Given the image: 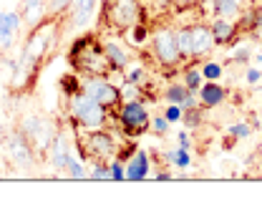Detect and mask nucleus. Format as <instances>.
Segmentation results:
<instances>
[{"label": "nucleus", "instance_id": "nucleus-15", "mask_svg": "<svg viewBox=\"0 0 262 222\" xmlns=\"http://www.w3.org/2000/svg\"><path fill=\"white\" fill-rule=\"evenodd\" d=\"M23 15L18 10H0V51H10L23 28Z\"/></svg>", "mask_w": 262, "mask_h": 222}, {"label": "nucleus", "instance_id": "nucleus-35", "mask_svg": "<svg viewBox=\"0 0 262 222\" xmlns=\"http://www.w3.org/2000/svg\"><path fill=\"white\" fill-rule=\"evenodd\" d=\"M171 131V124L166 122L164 114H151V134L154 136H166Z\"/></svg>", "mask_w": 262, "mask_h": 222}, {"label": "nucleus", "instance_id": "nucleus-36", "mask_svg": "<svg viewBox=\"0 0 262 222\" xmlns=\"http://www.w3.org/2000/svg\"><path fill=\"white\" fill-rule=\"evenodd\" d=\"M162 114L166 116L169 124H182V116H184V109L179 104H164Z\"/></svg>", "mask_w": 262, "mask_h": 222}, {"label": "nucleus", "instance_id": "nucleus-21", "mask_svg": "<svg viewBox=\"0 0 262 222\" xmlns=\"http://www.w3.org/2000/svg\"><path fill=\"white\" fill-rule=\"evenodd\" d=\"M164 162H166L171 169H189V167L194 164V157H192V149L174 147V149H166V152H164Z\"/></svg>", "mask_w": 262, "mask_h": 222}, {"label": "nucleus", "instance_id": "nucleus-48", "mask_svg": "<svg viewBox=\"0 0 262 222\" xmlns=\"http://www.w3.org/2000/svg\"><path fill=\"white\" fill-rule=\"evenodd\" d=\"M46 3H48V0H46Z\"/></svg>", "mask_w": 262, "mask_h": 222}, {"label": "nucleus", "instance_id": "nucleus-40", "mask_svg": "<svg viewBox=\"0 0 262 222\" xmlns=\"http://www.w3.org/2000/svg\"><path fill=\"white\" fill-rule=\"evenodd\" d=\"M177 147H182V149H192V136H189V129H179L177 131Z\"/></svg>", "mask_w": 262, "mask_h": 222}, {"label": "nucleus", "instance_id": "nucleus-6", "mask_svg": "<svg viewBox=\"0 0 262 222\" xmlns=\"http://www.w3.org/2000/svg\"><path fill=\"white\" fill-rule=\"evenodd\" d=\"M114 122H116L119 131L129 139H139L151 131V114H149L144 98L121 101V106L114 111Z\"/></svg>", "mask_w": 262, "mask_h": 222}, {"label": "nucleus", "instance_id": "nucleus-43", "mask_svg": "<svg viewBox=\"0 0 262 222\" xmlns=\"http://www.w3.org/2000/svg\"><path fill=\"white\" fill-rule=\"evenodd\" d=\"M232 147H234V139H232V136H229V134H227V139L222 142V149H225V152H229Z\"/></svg>", "mask_w": 262, "mask_h": 222}, {"label": "nucleus", "instance_id": "nucleus-33", "mask_svg": "<svg viewBox=\"0 0 262 222\" xmlns=\"http://www.w3.org/2000/svg\"><path fill=\"white\" fill-rule=\"evenodd\" d=\"M124 81H131V84H139V86H146L149 84V71L146 66H129L126 73H124Z\"/></svg>", "mask_w": 262, "mask_h": 222}, {"label": "nucleus", "instance_id": "nucleus-16", "mask_svg": "<svg viewBox=\"0 0 262 222\" xmlns=\"http://www.w3.org/2000/svg\"><path fill=\"white\" fill-rule=\"evenodd\" d=\"M209 26H212V35H214L217 48H229L242 35V23L232 21V18H212Z\"/></svg>", "mask_w": 262, "mask_h": 222}, {"label": "nucleus", "instance_id": "nucleus-1", "mask_svg": "<svg viewBox=\"0 0 262 222\" xmlns=\"http://www.w3.org/2000/svg\"><path fill=\"white\" fill-rule=\"evenodd\" d=\"M58 38H61V21H56V18H43L40 23L31 26L28 38H26V43H23V48H20V56H18L20 73L28 78V84L35 81V76H38L40 66L46 61V56L53 53ZM18 78H20V76H18ZM15 84H18V81H15Z\"/></svg>", "mask_w": 262, "mask_h": 222}, {"label": "nucleus", "instance_id": "nucleus-19", "mask_svg": "<svg viewBox=\"0 0 262 222\" xmlns=\"http://www.w3.org/2000/svg\"><path fill=\"white\" fill-rule=\"evenodd\" d=\"M227 96H229V91L220 81H204L202 89L196 91L199 106H204V109H217V106H222V104L227 101Z\"/></svg>", "mask_w": 262, "mask_h": 222}, {"label": "nucleus", "instance_id": "nucleus-44", "mask_svg": "<svg viewBox=\"0 0 262 222\" xmlns=\"http://www.w3.org/2000/svg\"><path fill=\"white\" fill-rule=\"evenodd\" d=\"M252 89H255V91H262V84H257V86H252Z\"/></svg>", "mask_w": 262, "mask_h": 222}, {"label": "nucleus", "instance_id": "nucleus-2", "mask_svg": "<svg viewBox=\"0 0 262 222\" xmlns=\"http://www.w3.org/2000/svg\"><path fill=\"white\" fill-rule=\"evenodd\" d=\"M66 58L73 71H78L81 76H103L111 73L108 61L101 46V33H81L73 38V43L66 51Z\"/></svg>", "mask_w": 262, "mask_h": 222}, {"label": "nucleus", "instance_id": "nucleus-38", "mask_svg": "<svg viewBox=\"0 0 262 222\" xmlns=\"http://www.w3.org/2000/svg\"><path fill=\"white\" fill-rule=\"evenodd\" d=\"M204 0H174V10L177 13H189V10H196L202 8Z\"/></svg>", "mask_w": 262, "mask_h": 222}, {"label": "nucleus", "instance_id": "nucleus-31", "mask_svg": "<svg viewBox=\"0 0 262 222\" xmlns=\"http://www.w3.org/2000/svg\"><path fill=\"white\" fill-rule=\"evenodd\" d=\"M71 3L73 0H48L46 3V18H56V21L66 18L68 10H71Z\"/></svg>", "mask_w": 262, "mask_h": 222}, {"label": "nucleus", "instance_id": "nucleus-10", "mask_svg": "<svg viewBox=\"0 0 262 222\" xmlns=\"http://www.w3.org/2000/svg\"><path fill=\"white\" fill-rule=\"evenodd\" d=\"M18 127L23 129V134L31 139L33 144H35V149H38L40 154H43V152H48V147H51L53 136L58 134V129L53 127V122H51V119L38 116V114H28V116H23Z\"/></svg>", "mask_w": 262, "mask_h": 222}, {"label": "nucleus", "instance_id": "nucleus-46", "mask_svg": "<svg viewBox=\"0 0 262 222\" xmlns=\"http://www.w3.org/2000/svg\"><path fill=\"white\" fill-rule=\"evenodd\" d=\"M0 131H3V122H0Z\"/></svg>", "mask_w": 262, "mask_h": 222}, {"label": "nucleus", "instance_id": "nucleus-26", "mask_svg": "<svg viewBox=\"0 0 262 222\" xmlns=\"http://www.w3.org/2000/svg\"><path fill=\"white\" fill-rule=\"evenodd\" d=\"M149 41H151V26H149V21L136 23V26L129 31V43H131V46H136V48L146 46Z\"/></svg>", "mask_w": 262, "mask_h": 222}, {"label": "nucleus", "instance_id": "nucleus-13", "mask_svg": "<svg viewBox=\"0 0 262 222\" xmlns=\"http://www.w3.org/2000/svg\"><path fill=\"white\" fill-rule=\"evenodd\" d=\"M48 164L56 174H66V167H68V159L73 154V147H71V139H68V131H58L48 147Z\"/></svg>", "mask_w": 262, "mask_h": 222}, {"label": "nucleus", "instance_id": "nucleus-42", "mask_svg": "<svg viewBox=\"0 0 262 222\" xmlns=\"http://www.w3.org/2000/svg\"><path fill=\"white\" fill-rule=\"evenodd\" d=\"M157 10H171L174 8V0H151Z\"/></svg>", "mask_w": 262, "mask_h": 222}, {"label": "nucleus", "instance_id": "nucleus-34", "mask_svg": "<svg viewBox=\"0 0 262 222\" xmlns=\"http://www.w3.org/2000/svg\"><path fill=\"white\" fill-rule=\"evenodd\" d=\"M227 134L234 139V142H245V139H250L252 127H250L247 122H234V124H229L227 127Z\"/></svg>", "mask_w": 262, "mask_h": 222}, {"label": "nucleus", "instance_id": "nucleus-23", "mask_svg": "<svg viewBox=\"0 0 262 222\" xmlns=\"http://www.w3.org/2000/svg\"><path fill=\"white\" fill-rule=\"evenodd\" d=\"M20 15L28 26H35L46 18V0H23V8H20Z\"/></svg>", "mask_w": 262, "mask_h": 222}, {"label": "nucleus", "instance_id": "nucleus-20", "mask_svg": "<svg viewBox=\"0 0 262 222\" xmlns=\"http://www.w3.org/2000/svg\"><path fill=\"white\" fill-rule=\"evenodd\" d=\"M212 18H232V21H239L242 13H245V0H204Z\"/></svg>", "mask_w": 262, "mask_h": 222}, {"label": "nucleus", "instance_id": "nucleus-30", "mask_svg": "<svg viewBox=\"0 0 262 222\" xmlns=\"http://www.w3.org/2000/svg\"><path fill=\"white\" fill-rule=\"evenodd\" d=\"M89 179L91 182H111V162H91Z\"/></svg>", "mask_w": 262, "mask_h": 222}, {"label": "nucleus", "instance_id": "nucleus-32", "mask_svg": "<svg viewBox=\"0 0 262 222\" xmlns=\"http://www.w3.org/2000/svg\"><path fill=\"white\" fill-rule=\"evenodd\" d=\"M204 106H194V109H184V116H182V124L187 129H199L202 124H204Z\"/></svg>", "mask_w": 262, "mask_h": 222}, {"label": "nucleus", "instance_id": "nucleus-27", "mask_svg": "<svg viewBox=\"0 0 262 222\" xmlns=\"http://www.w3.org/2000/svg\"><path fill=\"white\" fill-rule=\"evenodd\" d=\"M252 61V48L242 41L232 43L229 46V64H237V66H247Z\"/></svg>", "mask_w": 262, "mask_h": 222}, {"label": "nucleus", "instance_id": "nucleus-17", "mask_svg": "<svg viewBox=\"0 0 262 222\" xmlns=\"http://www.w3.org/2000/svg\"><path fill=\"white\" fill-rule=\"evenodd\" d=\"M151 167L154 164H151L149 152L139 147V152L131 154V159H126V182H144V179H149L151 172H154Z\"/></svg>", "mask_w": 262, "mask_h": 222}, {"label": "nucleus", "instance_id": "nucleus-22", "mask_svg": "<svg viewBox=\"0 0 262 222\" xmlns=\"http://www.w3.org/2000/svg\"><path fill=\"white\" fill-rule=\"evenodd\" d=\"M81 89H83V76L78 73V71H68L63 73L61 78H58V91L63 98H71V96L81 94Z\"/></svg>", "mask_w": 262, "mask_h": 222}, {"label": "nucleus", "instance_id": "nucleus-47", "mask_svg": "<svg viewBox=\"0 0 262 222\" xmlns=\"http://www.w3.org/2000/svg\"><path fill=\"white\" fill-rule=\"evenodd\" d=\"M257 5H260V8H262V3H257Z\"/></svg>", "mask_w": 262, "mask_h": 222}, {"label": "nucleus", "instance_id": "nucleus-24", "mask_svg": "<svg viewBox=\"0 0 262 222\" xmlns=\"http://www.w3.org/2000/svg\"><path fill=\"white\" fill-rule=\"evenodd\" d=\"M196 61H189V64H184L182 68V81L187 84V89L189 91H199L202 89V84H204V76H202V71H199V66H194Z\"/></svg>", "mask_w": 262, "mask_h": 222}, {"label": "nucleus", "instance_id": "nucleus-37", "mask_svg": "<svg viewBox=\"0 0 262 222\" xmlns=\"http://www.w3.org/2000/svg\"><path fill=\"white\" fill-rule=\"evenodd\" d=\"M111 182H126V162L124 159H111Z\"/></svg>", "mask_w": 262, "mask_h": 222}, {"label": "nucleus", "instance_id": "nucleus-12", "mask_svg": "<svg viewBox=\"0 0 262 222\" xmlns=\"http://www.w3.org/2000/svg\"><path fill=\"white\" fill-rule=\"evenodd\" d=\"M98 8H101V0H73L71 10H68V15L63 21L66 28L68 31H86V28H91Z\"/></svg>", "mask_w": 262, "mask_h": 222}, {"label": "nucleus", "instance_id": "nucleus-8", "mask_svg": "<svg viewBox=\"0 0 262 222\" xmlns=\"http://www.w3.org/2000/svg\"><path fill=\"white\" fill-rule=\"evenodd\" d=\"M86 96L96 98L98 104H103L106 109L116 111L124 101L121 96V86L114 84L111 73H103V76H83V89H81Z\"/></svg>", "mask_w": 262, "mask_h": 222}, {"label": "nucleus", "instance_id": "nucleus-29", "mask_svg": "<svg viewBox=\"0 0 262 222\" xmlns=\"http://www.w3.org/2000/svg\"><path fill=\"white\" fill-rule=\"evenodd\" d=\"M199 71H202L204 81H220V78H222V73H225V66L220 64V61H212V58H202Z\"/></svg>", "mask_w": 262, "mask_h": 222}, {"label": "nucleus", "instance_id": "nucleus-7", "mask_svg": "<svg viewBox=\"0 0 262 222\" xmlns=\"http://www.w3.org/2000/svg\"><path fill=\"white\" fill-rule=\"evenodd\" d=\"M149 51H151V58L157 61V66L164 71H177L187 64L179 51V43H177V28H171V26H159L151 31Z\"/></svg>", "mask_w": 262, "mask_h": 222}, {"label": "nucleus", "instance_id": "nucleus-18", "mask_svg": "<svg viewBox=\"0 0 262 222\" xmlns=\"http://www.w3.org/2000/svg\"><path fill=\"white\" fill-rule=\"evenodd\" d=\"M164 101H166V104H179L182 109H194V106H199L196 94L187 89L184 81H171V84H166V89H164Z\"/></svg>", "mask_w": 262, "mask_h": 222}, {"label": "nucleus", "instance_id": "nucleus-9", "mask_svg": "<svg viewBox=\"0 0 262 222\" xmlns=\"http://www.w3.org/2000/svg\"><path fill=\"white\" fill-rule=\"evenodd\" d=\"M5 152L13 159V164H18L20 169H33L38 164V154H40L20 127L10 129V134H5Z\"/></svg>", "mask_w": 262, "mask_h": 222}, {"label": "nucleus", "instance_id": "nucleus-4", "mask_svg": "<svg viewBox=\"0 0 262 222\" xmlns=\"http://www.w3.org/2000/svg\"><path fill=\"white\" fill-rule=\"evenodd\" d=\"M66 109H68V127H71V131L103 129L114 122V111L106 109L103 104H98L96 98L86 96L83 91L66 98Z\"/></svg>", "mask_w": 262, "mask_h": 222}, {"label": "nucleus", "instance_id": "nucleus-11", "mask_svg": "<svg viewBox=\"0 0 262 222\" xmlns=\"http://www.w3.org/2000/svg\"><path fill=\"white\" fill-rule=\"evenodd\" d=\"M101 46H103V53H106L111 76L126 73V68L131 66V51H129V46L119 38V33H103L101 35Z\"/></svg>", "mask_w": 262, "mask_h": 222}, {"label": "nucleus", "instance_id": "nucleus-41", "mask_svg": "<svg viewBox=\"0 0 262 222\" xmlns=\"http://www.w3.org/2000/svg\"><path fill=\"white\" fill-rule=\"evenodd\" d=\"M151 179H157V182H169V179H174V172H171V169H159V172H151Z\"/></svg>", "mask_w": 262, "mask_h": 222}, {"label": "nucleus", "instance_id": "nucleus-5", "mask_svg": "<svg viewBox=\"0 0 262 222\" xmlns=\"http://www.w3.org/2000/svg\"><path fill=\"white\" fill-rule=\"evenodd\" d=\"M76 139V152L83 162H111L114 157H119V147L121 139L108 131V129H91V131H73Z\"/></svg>", "mask_w": 262, "mask_h": 222}, {"label": "nucleus", "instance_id": "nucleus-25", "mask_svg": "<svg viewBox=\"0 0 262 222\" xmlns=\"http://www.w3.org/2000/svg\"><path fill=\"white\" fill-rule=\"evenodd\" d=\"M177 43H179V51L184 56V61L189 64L192 61V23H184L177 28Z\"/></svg>", "mask_w": 262, "mask_h": 222}, {"label": "nucleus", "instance_id": "nucleus-3", "mask_svg": "<svg viewBox=\"0 0 262 222\" xmlns=\"http://www.w3.org/2000/svg\"><path fill=\"white\" fill-rule=\"evenodd\" d=\"M149 21V10L141 0H101L98 26L106 33H129L136 23Z\"/></svg>", "mask_w": 262, "mask_h": 222}, {"label": "nucleus", "instance_id": "nucleus-45", "mask_svg": "<svg viewBox=\"0 0 262 222\" xmlns=\"http://www.w3.org/2000/svg\"><path fill=\"white\" fill-rule=\"evenodd\" d=\"M257 61H262V51H260V53H257Z\"/></svg>", "mask_w": 262, "mask_h": 222}, {"label": "nucleus", "instance_id": "nucleus-39", "mask_svg": "<svg viewBox=\"0 0 262 222\" xmlns=\"http://www.w3.org/2000/svg\"><path fill=\"white\" fill-rule=\"evenodd\" d=\"M262 81V71L260 68H252V66H247L245 68V84H250V86H257Z\"/></svg>", "mask_w": 262, "mask_h": 222}, {"label": "nucleus", "instance_id": "nucleus-28", "mask_svg": "<svg viewBox=\"0 0 262 222\" xmlns=\"http://www.w3.org/2000/svg\"><path fill=\"white\" fill-rule=\"evenodd\" d=\"M66 177H68V179H89V164L81 157H73V154H71L68 167H66Z\"/></svg>", "mask_w": 262, "mask_h": 222}, {"label": "nucleus", "instance_id": "nucleus-14", "mask_svg": "<svg viewBox=\"0 0 262 222\" xmlns=\"http://www.w3.org/2000/svg\"><path fill=\"white\" fill-rule=\"evenodd\" d=\"M214 48H217V43H214V35H212V26L204 23V21L192 23V61L207 58Z\"/></svg>", "mask_w": 262, "mask_h": 222}]
</instances>
